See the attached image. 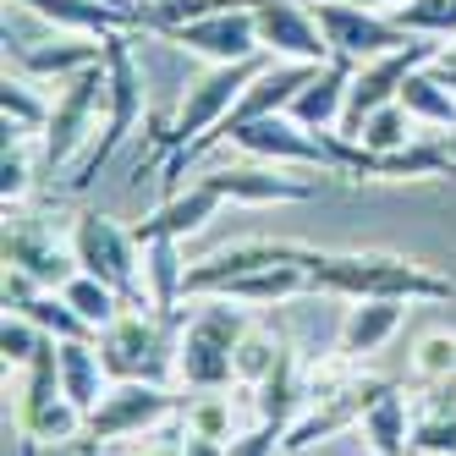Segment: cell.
<instances>
[{
  "mask_svg": "<svg viewBox=\"0 0 456 456\" xmlns=\"http://www.w3.org/2000/svg\"><path fill=\"white\" fill-rule=\"evenodd\" d=\"M303 270L314 291L363 303V297H390V303H445L456 297V281L412 265L402 253H319L303 248Z\"/></svg>",
  "mask_w": 456,
  "mask_h": 456,
  "instance_id": "6da1fadb",
  "label": "cell"
},
{
  "mask_svg": "<svg viewBox=\"0 0 456 456\" xmlns=\"http://www.w3.org/2000/svg\"><path fill=\"white\" fill-rule=\"evenodd\" d=\"M253 330L242 303L232 297H204V308L182 319L176 330V379L187 390H225L237 385V341Z\"/></svg>",
  "mask_w": 456,
  "mask_h": 456,
  "instance_id": "7a4b0ae2",
  "label": "cell"
},
{
  "mask_svg": "<svg viewBox=\"0 0 456 456\" xmlns=\"http://www.w3.org/2000/svg\"><path fill=\"white\" fill-rule=\"evenodd\" d=\"M265 67H270V55H253V61H232V67H209L204 77H192L187 94L176 100V110H171V121H159V133H154V143L166 149V159L187 154L192 143H204L215 126L232 116V105L242 100V88Z\"/></svg>",
  "mask_w": 456,
  "mask_h": 456,
  "instance_id": "3957f363",
  "label": "cell"
},
{
  "mask_svg": "<svg viewBox=\"0 0 456 456\" xmlns=\"http://www.w3.org/2000/svg\"><path fill=\"white\" fill-rule=\"evenodd\" d=\"M105 77H110V94H105V126H100V138L83 149V159L72 166V176H67V187H72V192H83L94 176L110 166L116 149L133 138V126H138V121H143V110H149L143 72H138V61H133V45H126V34L105 39Z\"/></svg>",
  "mask_w": 456,
  "mask_h": 456,
  "instance_id": "277c9868",
  "label": "cell"
},
{
  "mask_svg": "<svg viewBox=\"0 0 456 456\" xmlns=\"http://www.w3.org/2000/svg\"><path fill=\"white\" fill-rule=\"evenodd\" d=\"M72 258H77L83 275H94L110 291H121L126 308H154L149 286H143V248H138V237L126 232L121 220H110L100 209H83L72 220Z\"/></svg>",
  "mask_w": 456,
  "mask_h": 456,
  "instance_id": "5b68a950",
  "label": "cell"
},
{
  "mask_svg": "<svg viewBox=\"0 0 456 456\" xmlns=\"http://www.w3.org/2000/svg\"><path fill=\"white\" fill-rule=\"evenodd\" d=\"M225 143H237L242 154L265 159V166H291V171H352V143L341 133H314V126L291 121V116H258L248 126H237Z\"/></svg>",
  "mask_w": 456,
  "mask_h": 456,
  "instance_id": "8992f818",
  "label": "cell"
},
{
  "mask_svg": "<svg viewBox=\"0 0 456 456\" xmlns=\"http://www.w3.org/2000/svg\"><path fill=\"white\" fill-rule=\"evenodd\" d=\"M176 319L154 308H126L110 330H100V357L110 379H154L166 385L176 374Z\"/></svg>",
  "mask_w": 456,
  "mask_h": 456,
  "instance_id": "52a82bcc",
  "label": "cell"
},
{
  "mask_svg": "<svg viewBox=\"0 0 456 456\" xmlns=\"http://www.w3.org/2000/svg\"><path fill=\"white\" fill-rule=\"evenodd\" d=\"M105 94H110L105 61L55 88L50 126H45V138H39V166H45V171H61V166H72V159H83V149L100 138V133H94V116H100Z\"/></svg>",
  "mask_w": 456,
  "mask_h": 456,
  "instance_id": "ba28073f",
  "label": "cell"
},
{
  "mask_svg": "<svg viewBox=\"0 0 456 456\" xmlns=\"http://www.w3.org/2000/svg\"><path fill=\"white\" fill-rule=\"evenodd\" d=\"M159 39H171L176 50L209 61V67H232V61L265 55V45H258V22H253V6H248V0H232V6H215V12L187 17V22H171V28H159Z\"/></svg>",
  "mask_w": 456,
  "mask_h": 456,
  "instance_id": "9c48e42d",
  "label": "cell"
},
{
  "mask_svg": "<svg viewBox=\"0 0 456 456\" xmlns=\"http://www.w3.org/2000/svg\"><path fill=\"white\" fill-rule=\"evenodd\" d=\"M440 50H445L440 39H412L407 50H390V55H374V61H357L352 94H346V116H341V138H357V126H363L374 110L396 105L402 83H407L418 67H429Z\"/></svg>",
  "mask_w": 456,
  "mask_h": 456,
  "instance_id": "30bf717a",
  "label": "cell"
},
{
  "mask_svg": "<svg viewBox=\"0 0 456 456\" xmlns=\"http://www.w3.org/2000/svg\"><path fill=\"white\" fill-rule=\"evenodd\" d=\"M314 17L324 28V39H330V55L341 61H374L423 39V34H407L396 17H379L363 0H314Z\"/></svg>",
  "mask_w": 456,
  "mask_h": 456,
  "instance_id": "8fae6325",
  "label": "cell"
},
{
  "mask_svg": "<svg viewBox=\"0 0 456 456\" xmlns=\"http://www.w3.org/2000/svg\"><path fill=\"white\" fill-rule=\"evenodd\" d=\"M187 412L182 396H171L166 385H154V379H116L105 390V402L88 412V440H126V435H149L154 423H166Z\"/></svg>",
  "mask_w": 456,
  "mask_h": 456,
  "instance_id": "7c38bea8",
  "label": "cell"
},
{
  "mask_svg": "<svg viewBox=\"0 0 456 456\" xmlns=\"http://www.w3.org/2000/svg\"><path fill=\"white\" fill-rule=\"evenodd\" d=\"M258 22V45L275 61H303V67H324L330 61V39L314 17V0H248Z\"/></svg>",
  "mask_w": 456,
  "mask_h": 456,
  "instance_id": "4fadbf2b",
  "label": "cell"
},
{
  "mask_svg": "<svg viewBox=\"0 0 456 456\" xmlns=\"http://www.w3.org/2000/svg\"><path fill=\"white\" fill-rule=\"evenodd\" d=\"M357 182H440V176H456V149L451 138H412L402 149H390V154H369V149H357L352 143V171Z\"/></svg>",
  "mask_w": 456,
  "mask_h": 456,
  "instance_id": "5bb4252c",
  "label": "cell"
},
{
  "mask_svg": "<svg viewBox=\"0 0 456 456\" xmlns=\"http://www.w3.org/2000/svg\"><path fill=\"white\" fill-rule=\"evenodd\" d=\"M6 270H22L28 281H39L45 291H61L72 275H77V258L61 253L39 220H28L17 209H6Z\"/></svg>",
  "mask_w": 456,
  "mask_h": 456,
  "instance_id": "9a60e30c",
  "label": "cell"
},
{
  "mask_svg": "<svg viewBox=\"0 0 456 456\" xmlns=\"http://www.w3.org/2000/svg\"><path fill=\"white\" fill-rule=\"evenodd\" d=\"M225 204H308L314 199V182H303V176H291V166H225V171H209L204 176Z\"/></svg>",
  "mask_w": 456,
  "mask_h": 456,
  "instance_id": "2e32d148",
  "label": "cell"
},
{
  "mask_svg": "<svg viewBox=\"0 0 456 456\" xmlns=\"http://www.w3.org/2000/svg\"><path fill=\"white\" fill-rule=\"evenodd\" d=\"M352 72H357V61H341L330 55L324 67H314L308 88L291 100V121H303L314 126V133H341V116H346V94H352Z\"/></svg>",
  "mask_w": 456,
  "mask_h": 456,
  "instance_id": "e0dca14e",
  "label": "cell"
},
{
  "mask_svg": "<svg viewBox=\"0 0 456 456\" xmlns=\"http://www.w3.org/2000/svg\"><path fill=\"white\" fill-rule=\"evenodd\" d=\"M22 6L55 22L61 34H88V39L143 34V12H121V6H105V0H22Z\"/></svg>",
  "mask_w": 456,
  "mask_h": 456,
  "instance_id": "ac0fdd59",
  "label": "cell"
},
{
  "mask_svg": "<svg viewBox=\"0 0 456 456\" xmlns=\"http://www.w3.org/2000/svg\"><path fill=\"white\" fill-rule=\"evenodd\" d=\"M225 199L209 187V182H192V187H176L171 199H159V209L149 215V220H138L133 225V237L138 242H149V237H192V232H204V225L215 220V209H220Z\"/></svg>",
  "mask_w": 456,
  "mask_h": 456,
  "instance_id": "d6986e66",
  "label": "cell"
},
{
  "mask_svg": "<svg viewBox=\"0 0 456 456\" xmlns=\"http://www.w3.org/2000/svg\"><path fill=\"white\" fill-rule=\"evenodd\" d=\"M402 308L407 303H390V297H363L341 314V330H336V357L357 363V357H374L390 336L402 330Z\"/></svg>",
  "mask_w": 456,
  "mask_h": 456,
  "instance_id": "ffe728a7",
  "label": "cell"
},
{
  "mask_svg": "<svg viewBox=\"0 0 456 456\" xmlns=\"http://www.w3.org/2000/svg\"><path fill=\"white\" fill-rule=\"evenodd\" d=\"M105 61V39H88V34H61V39H45V45H28L17 55V72L22 77H55V83H72L77 72L100 67Z\"/></svg>",
  "mask_w": 456,
  "mask_h": 456,
  "instance_id": "44dd1931",
  "label": "cell"
},
{
  "mask_svg": "<svg viewBox=\"0 0 456 456\" xmlns=\"http://www.w3.org/2000/svg\"><path fill=\"white\" fill-rule=\"evenodd\" d=\"M143 248V286L154 314L176 319V303L187 297V265H182V237H149Z\"/></svg>",
  "mask_w": 456,
  "mask_h": 456,
  "instance_id": "7402d4cb",
  "label": "cell"
},
{
  "mask_svg": "<svg viewBox=\"0 0 456 456\" xmlns=\"http://www.w3.org/2000/svg\"><path fill=\"white\" fill-rule=\"evenodd\" d=\"M55 352H61V390H67V402L94 412L110 390V369L100 357V341H55Z\"/></svg>",
  "mask_w": 456,
  "mask_h": 456,
  "instance_id": "603a6c76",
  "label": "cell"
},
{
  "mask_svg": "<svg viewBox=\"0 0 456 456\" xmlns=\"http://www.w3.org/2000/svg\"><path fill=\"white\" fill-rule=\"evenodd\" d=\"M412 435H418V423L407 418V396H402L396 385H390L385 396L363 412V440H369L374 456H418Z\"/></svg>",
  "mask_w": 456,
  "mask_h": 456,
  "instance_id": "cb8c5ba5",
  "label": "cell"
},
{
  "mask_svg": "<svg viewBox=\"0 0 456 456\" xmlns=\"http://www.w3.org/2000/svg\"><path fill=\"white\" fill-rule=\"evenodd\" d=\"M253 396H258V418H265V423H281V429H291V423L303 418V396H308L303 379H297V352L286 346V352H281V363L253 385Z\"/></svg>",
  "mask_w": 456,
  "mask_h": 456,
  "instance_id": "d4e9b609",
  "label": "cell"
},
{
  "mask_svg": "<svg viewBox=\"0 0 456 456\" xmlns=\"http://www.w3.org/2000/svg\"><path fill=\"white\" fill-rule=\"evenodd\" d=\"M396 105H402L418 126H435V133H451V126H456V88H445V83L435 77V67H418V72L402 83Z\"/></svg>",
  "mask_w": 456,
  "mask_h": 456,
  "instance_id": "484cf974",
  "label": "cell"
},
{
  "mask_svg": "<svg viewBox=\"0 0 456 456\" xmlns=\"http://www.w3.org/2000/svg\"><path fill=\"white\" fill-rule=\"evenodd\" d=\"M0 110H6V138H45V126H50V100H39V88H34V77H12L6 72V83H0Z\"/></svg>",
  "mask_w": 456,
  "mask_h": 456,
  "instance_id": "4316f807",
  "label": "cell"
},
{
  "mask_svg": "<svg viewBox=\"0 0 456 456\" xmlns=\"http://www.w3.org/2000/svg\"><path fill=\"white\" fill-rule=\"evenodd\" d=\"M83 429H88V412H83L77 402H67V396H55V402H45V407H34V412H17V435L39 440V445H67V440H77Z\"/></svg>",
  "mask_w": 456,
  "mask_h": 456,
  "instance_id": "83f0119b",
  "label": "cell"
},
{
  "mask_svg": "<svg viewBox=\"0 0 456 456\" xmlns=\"http://www.w3.org/2000/svg\"><path fill=\"white\" fill-rule=\"evenodd\" d=\"M61 297H67V303H72V308L88 319V330H94V336H100V330H110V324L126 314L121 291H110L105 281H94V275H83V270H77L67 286H61Z\"/></svg>",
  "mask_w": 456,
  "mask_h": 456,
  "instance_id": "f1b7e54d",
  "label": "cell"
},
{
  "mask_svg": "<svg viewBox=\"0 0 456 456\" xmlns=\"http://www.w3.org/2000/svg\"><path fill=\"white\" fill-rule=\"evenodd\" d=\"M412 379L423 385H456V330H423L418 346H412Z\"/></svg>",
  "mask_w": 456,
  "mask_h": 456,
  "instance_id": "f546056e",
  "label": "cell"
},
{
  "mask_svg": "<svg viewBox=\"0 0 456 456\" xmlns=\"http://www.w3.org/2000/svg\"><path fill=\"white\" fill-rule=\"evenodd\" d=\"M412 116L402 110V105H385V110H374L363 126H357V138H346V143H357V149H369V154H390V149H402V143H412Z\"/></svg>",
  "mask_w": 456,
  "mask_h": 456,
  "instance_id": "4dcf8cb0",
  "label": "cell"
},
{
  "mask_svg": "<svg viewBox=\"0 0 456 456\" xmlns=\"http://www.w3.org/2000/svg\"><path fill=\"white\" fill-rule=\"evenodd\" d=\"M407 34L423 39H456V0H407V6H390Z\"/></svg>",
  "mask_w": 456,
  "mask_h": 456,
  "instance_id": "1f68e13d",
  "label": "cell"
},
{
  "mask_svg": "<svg viewBox=\"0 0 456 456\" xmlns=\"http://www.w3.org/2000/svg\"><path fill=\"white\" fill-rule=\"evenodd\" d=\"M34 138H6V159H0V199L6 209H22L28 187H34Z\"/></svg>",
  "mask_w": 456,
  "mask_h": 456,
  "instance_id": "d6a6232c",
  "label": "cell"
},
{
  "mask_svg": "<svg viewBox=\"0 0 456 456\" xmlns=\"http://www.w3.org/2000/svg\"><path fill=\"white\" fill-rule=\"evenodd\" d=\"M45 341H50V336H45L28 314H6V324H0V357H6V369H17V374L45 352Z\"/></svg>",
  "mask_w": 456,
  "mask_h": 456,
  "instance_id": "836d02e7",
  "label": "cell"
},
{
  "mask_svg": "<svg viewBox=\"0 0 456 456\" xmlns=\"http://www.w3.org/2000/svg\"><path fill=\"white\" fill-rule=\"evenodd\" d=\"M281 352H286V341L281 336H270V330H248L242 341H237V379L242 385H258L275 363H281Z\"/></svg>",
  "mask_w": 456,
  "mask_h": 456,
  "instance_id": "e575fe53",
  "label": "cell"
},
{
  "mask_svg": "<svg viewBox=\"0 0 456 456\" xmlns=\"http://www.w3.org/2000/svg\"><path fill=\"white\" fill-rule=\"evenodd\" d=\"M187 435H204V440H225L232 445V402L220 390H204L199 402H187Z\"/></svg>",
  "mask_w": 456,
  "mask_h": 456,
  "instance_id": "d590c367",
  "label": "cell"
},
{
  "mask_svg": "<svg viewBox=\"0 0 456 456\" xmlns=\"http://www.w3.org/2000/svg\"><path fill=\"white\" fill-rule=\"evenodd\" d=\"M418 456H456V412H435V418H423L418 423V435H412Z\"/></svg>",
  "mask_w": 456,
  "mask_h": 456,
  "instance_id": "8d00e7d4",
  "label": "cell"
},
{
  "mask_svg": "<svg viewBox=\"0 0 456 456\" xmlns=\"http://www.w3.org/2000/svg\"><path fill=\"white\" fill-rule=\"evenodd\" d=\"M281 440H286L281 423H265V418H258V429L237 435L232 445H225V456H275V451H281Z\"/></svg>",
  "mask_w": 456,
  "mask_h": 456,
  "instance_id": "74e56055",
  "label": "cell"
},
{
  "mask_svg": "<svg viewBox=\"0 0 456 456\" xmlns=\"http://www.w3.org/2000/svg\"><path fill=\"white\" fill-rule=\"evenodd\" d=\"M182 456H225V440H204V435H182L176 445Z\"/></svg>",
  "mask_w": 456,
  "mask_h": 456,
  "instance_id": "f35d334b",
  "label": "cell"
},
{
  "mask_svg": "<svg viewBox=\"0 0 456 456\" xmlns=\"http://www.w3.org/2000/svg\"><path fill=\"white\" fill-rule=\"evenodd\" d=\"M429 67H435V77H440L445 88H456V55H451V50H440V55L429 61Z\"/></svg>",
  "mask_w": 456,
  "mask_h": 456,
  "instance_id": "ab89813d",
  "label": "cell"
},
{
  "mask_svg": "<svg viewBox=\"0 0 456 456\" xmlns=\"http://www.w3.org/2000/svg\"><path fill=\"white\" fill-rule=\"evenodd\" d=\"M17 456H39V440H28V435H17Z\"/></svg>",
  "mask_w": 456,
  "mask_h": 456,
  "instance_id": "60d3db41",
  "label": "cell"
},
{
  "mask_svg": "<svg viewBox=\"0 0 456 456\" xmlns=\"http://www.w3.org/2000/svg\"><path fill=\"white\" fill-rule=\"evenodd\" d=\"M105 6H121V12H143L138 0H105Z\"/></svg>",
  "mask_w": 456,
  "mask_h": 456,
  "instance_id": "b9f144b4",
  "label": "cell"
},
{
  "mask_svg": "<svg viewBox=\"0 0 456 456\" xmlns=\"http://www.w3.org/2000/svg\"><path fill=\"white\" fill-rule=\"evenodd\" d=\"M363 6H407V0H363Z\"/></svg>",
  "mask_w": 456,
  "mask_h": 456,
  "instance_id": "7bdbcfd3",
  "label": "cell"
},
{
  "mask_svg": "<svg viewBox=\"0 0 456 456\" xmlns=\"http://www.w3.org/2000/svg\"><path fill=\"white\" fill-rule=\"evenodd\" d=\"M138 6H143V12H154V6H171V0H138Z\"/></svg>",
  "mask_w": 456,
  "mask_h": 456,
  "instance_id": "ee69618b",
  "label": "cell"
},
{
  "mask_svg": "<svg viewBox=\"0 0 456 456\" xmlns=\"http://www.w3.org/2000/svg\"><path fill=\"white\" fill-rule=\"evenodd\" d=\"M445 138H451V149H456V126H451V133H445Z\"/></svg>",
  "mask_w": 456,
  "mask_h": 456,
  "instance_id": "f6af8a7d",
  "label": "cell"
},
{
  "mask_svg": "<svg viewBox=\"0 0 456 456\" xmlns=\"http://www.w3.org/2000/svg\"><path fill=\"white\" fill-rule=\"evenodd\" d=\"M445 50H451V55H456V45H445Z\"/></svg>",
  "mask_w": 456,
  "mask_h": 456,
  "instance_id": "bcb514c9",
  "label": "cell"
},
{
  "mask_svg": "<svg viewBox=\"0 0 456 456\" xmlns=\"http://www.w3.org/2000/svg\"><path fill=\"white\" fill-rule=\"evenodd\" d=\"M445 390H456V385H445Z\"/></svg>",
  "mask_w": 456,
  "mask_h": 456,
  "instance_id": "7dc6e473",
  "label": "cell"
},
{
  "mask_svg": "<svg viewBox=\"0 0 456 456\" xmlns=\"http://www.w3.org/2000/svg\"><path fill=\"white\" fill-rule=\"evenodd\" d=\"M369 456H374V451H369Z\"/></svg>",
  "mask_w": 456,
  "mask_h": 456,
  "instance_id": "c3c4849f",
  "label": "cell"
}]
</instances>
